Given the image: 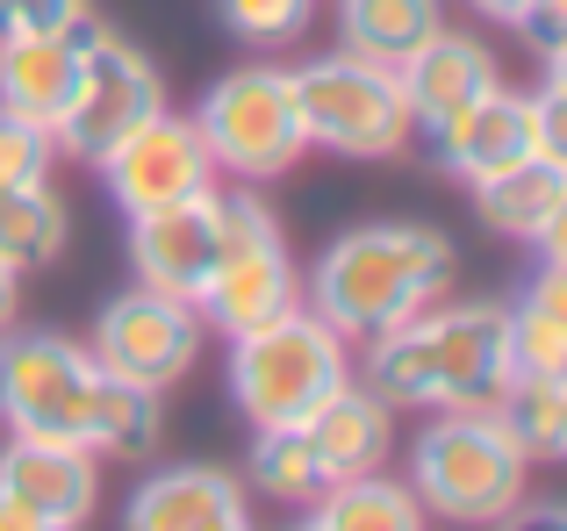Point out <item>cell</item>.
Returning <instances> with one entry per match:
<instances>
[{"label":"cell","instance_id":"23","mask_svg":"<svg viewBox=\"0 0 567 531\" xmlns=\"http://www.w3.org/2000/svg\"><path fill=\"white\" fill-rule=\"evenodd\" d=\"M488 409L525 446V460H567V381L560 374H511Z\"/></svg>","mask_w":567,"mask_h":531},{"label":"cell","instance_id":"3","mask_svg":"<svg viewBox=\"0 0 567 531\" xmlns=\"http://www.w3.org/2000/svg\"><path fill=\"white\" fill-rule=\"evenodd\" d=\"M525 481H532V460L503 431L496 409H439L410 438V489L424 503V518L496 524L525 496Z\"/></svg>","mask_w":567,"mask_h":531},{"label":"cell","instance_id":"15","mask_svg":"<svg viewBox=\"0 0 567 531\" xmlns=\"http://www.w3.org/2000/svg\"><path fill=\"white\" fill-rule=\"evenodd\" d=\"M123 531H259V524H251L245 481L230 467L187 460V467H158L130 489Z\"/></svg>","mask_w":567,"mask_h":531},{"label":"cell","instance_id":"1","mask_svg":"<svg viewBox=\"0 0 567 531\" xmlns=\"http://www.w3.org/2000/svg\"><path fill=\"white\" fill-rule=\"evenodd\" d=\"M511 381V309L431 302L367 337V388L388 409H488Z\"/></svg>","mask_w":567,"mask_h":531},{"label":"cell","instance_id":"30","mask_svg":"<svg viewBox=\"0 0 567 531\" xmlns=\"http://www.w3.org/2000/svg\"><path fill=\"white\" fill-rule=\"evenodd\" d=\"M488 531H567V510H560V503H532V496H517V503L503 510Z\"/></svg>","mask_w":567,"mask_h":531},{"label":"cell","instance_id":"10","mask_svg":"<svg viewBox=\"0 0 567 531\" xmlns=\"http://www.w3.org/2000/svg\"><path fill=\"white\" fill-rule=\"evenodd\" d=\"M560 80H567V72H546L539 94H511V86L482 94L467 115H453V123L431 137L439 166H445V173H460L467 187L496 180V173L525 166V158H560V166H567V137H560Z\"/></svg>","mask_w":567,"mask_h":531},{"label":"cell","instance_id":"9","mask_svg":"<svg viewBox=\"0 0 567 531\" xmlns=\"http://www.w3.org/2000/svg\"><path fill=\"white\" fill-rule=\"evenodd\" d=\"M158 108H166V80H158L152 58H144L130 37H115V29L80 22V80H72V101H65V115H58V129H51L58 152L101 166V158H109L137 123H152Z\"/></svg>","mask_w":567,"mask_h":531},{"label":"cell","instance_id":"20","mask_svg":"<svg viewBox=\"0 0 567 531\" xmlns=\"http://www.w3.org/2000/svg\"><path fill=\"white\" fill-rule=\"evenodd\" d=\"M445 29V0H338V51L395 72Z\"/></svg>","mask_w":567,"mask_h":531},{"label":"cell","instance_id":"2","mask_svg":"<svg viewBox=\"0 0 567 531\" xmlns=\"http://www.w3.org/2000/svg\"><path fill=\"white\" fill-rule=\"evenodd\" d=\"M453 288V238L431 223H360L323 244L309 273V316L338 337H374L410 323Z\"/></svg>","mask_w":567,"mask_h":531},{"label":"cell","instance_id":"29","mask_svg":"<svg viewBox=\"0 0 567 531\" xmlns=\"http://www.w3.org/2000/svg\"><path fill=\"white\" fill-rule=\"evenodd\" d=\"M511 29H525L532 51L546 58V72H567L560 65V37H567V0H525V14H517Z\"/></svg>","mask_w":567,"mask_h":531},{"label":"cell","instance_id":"4","mask_svg":"<svg viewBox=\"0 0 567 531\" xmlns=\"http://www.w3.org/2000/svg\"><path fill=\"white\" fill-rule=\"evenodd\" d=\"M352 381V352L323 316H309L302 302L288 316L259 323V331L230 337V403L251 417V431H280L302 424L317 403H331Z\"/></svg>","mask_w":567,"mask_h":531},{"label":"cell","instance_id":"13","mask_svg":"<svg viewBox=\"0 0 567 531\" xmlns=\"http://www.w3.org/2000/svg\"><path fill=\"white\" fill-rule=\"evenodd\" d=\"M0 496L22 503L29 518L51 531H80L101 503V452L72 446V438H22L0 446Z\"/></svg>","mask_w":567,"mask_h":531},{"label":"cell","instance_id":"19","mask_svg":"<svg viewBox=\"0 0 567 531\" xmlns=\"http://www.w3.org/2000/svg\"><path fill=\"white\" fill-rule=\"evenodd\" d=\"M72 80H80V29H65V37H0V108L58 129Z\"/></svg>","mask_w":567,"mask_h":531},{"label":"cell","instance_id":"27","mask_svg":"<svg viewBox=\"0 0 567 531\" xmlns=\"http://www.w3.org/2000/svg\"><path fill=\"white\" fill-rule=\"evenodd\" d=\"M51 158H58V137L29 115L0 108V187H37L51 180Z\"/></svg>","mask_w":567,"mask_h":531},{"label":"cell","instance_id":"26","mask_svg":"<svg viewBox=\"0 0 567 531\" xmlns=\"http://www.w3.org/2000/svg\"><path fill=\"white\" fill-rule=\"evenodd\" d=\"M223 29H230L237 43H295L309 22H317V0H216Z\"/></svg>","mask_w":567,"mask_h":531},{"label":"cell","instance_id":"31","mask_svg":"<svg viewBox=\"0 0 567 531\" xmlns=\"http://www.w3.org/2000/svg\"><path fill=\"white\" fill-rule=\"evenodd\" d=\"M0 531H51L43 518H29L22 503H8V496H0Z\"/></svg>","mask_w":567,"mask_h":531},{"label":"cell","instance_id":"24","mask_svg":"<svg viewBox=\"0 0 567 531\" xmlns=\"http://www.w3.org/2000/svg\"><path fill=\"white\" fill-rule=\"evenodd\" d=\"M65 252V201L51 195V180L37 187H0V266L29 273Z\"/></svg>","mask_w":567,"mask_h":531},{"label":"cell","instance_id":"33","mask_svg":"<svg viewBox=\"0 0 567 531\" xmlns=\"http://www.w3.org/2000/svg\"><path fill=\"white\" fill-rule=\"evenodd\" d=\"M14 280H22V273H8V266H0V331L14 323Z\"/></svg>","mask_w":567,"mask_h":531},{"label":"cell","instance_id":"21","mask_svg":"<svg viewBox=\"0 0 567 531\" xmlns=\"http://www.w3.org/2000/svg\"><path fill=\"white\" fill-rule=\"evenodd\" d=\"M309 531H431L424 503H416L410 481L395 475H352V481H331V489L309 503Z\"/></svg>","mask_w":567,"mask_h":531},{"label":"cell","instance_id":"22","mask_svg":"<svg viewBox=\"0 0 567 531\" xmlns=\"http://www.w3.org/2000/svg\"><path fill=\"white\" fill-rule=\"evenodd\" d=\"M511 374H567V259H546L511 302Z\"/></svg>","mask_w":567,"mask_h":531},{"label":"cell","instance_id":"14","mask_svg":"<svg viewBox=\"0 0 567 531\" xmlns=\"http://www.w3.org/2000/svg\"><path fill=\"white\" fill-rule=\"evenodd\" d=\"M216 187L173 209L130 216V266H137V288H158L173 302H202L208 273H216Z\"/></svg>","mask_w":567,"mask_h":531},{"label":"cell","instance_id":"28","mask_svg":"<svg viewBox=\"0 0 567 531\" xmlns=\"http://www.w3.org/2000/svg\"><path fill=\"white\" fill-rule=\"evenodd\" d=\"M86 22V0H0V37H65Z\"/></svg>","mask_w":567,"mask_h":531},{"label":"cell","instance_id":"6","mask_svg":"<svg viewBox=\"0 0 567 531\" xmlns=\"http://www.w3.org/2000/svg\"><path fill=\"white\" fill-rule=\"evenodd\" d=\"M216 273L202 288V323L223 337L237 331H259V323L288 316L302 302V280H295V259H288V238H280L274 209H266L251 187H216Z\"/></svg>","mask_w":567,"mask_h":531},{"label":"cell","instance_id":"17","mask_svg":"<svg viewBox=\"0 0 567 531\" xmlns=\"http://www.w3.org/2000/svg\"><path fill=\"white\" fill-rule=\"evenodd\" d=\"M302 438L309 452H317L323 481H352V475H374L388 460V446H395V409L381 403L374 388H367L360 374L346 381V388L331 395V403H317L302 417Z\"/></svg>","mask_w":567,"mask_h":531},{"label":"cell","instance_id":"12","mask_svg":"<svg viewBox=\"0 0 567 531\" xmlns=\"http://www.w3.org/2000/svg\"><path fill=\"white\" fill-rule=\"evenodd\" d=\"M101 180H109V201L123 216H152V209L208 195V187H216V158H208L194 115L158 108L152 123H137L109 158H101Z\"/></svg>","mask_w":567,"mask_h":531},{"label":"cell","instance_id":"11","mask_svg":"<svg viewBox=\"0 0 567 531\" xmlns=\"http://www.w3.org/2000/svg\"><path fill=\"white\" fill-rule=\"evenodd\" d=\"M202 337H208V323H202L194 302H173V294H158V288H130V294H115V302H101L94 345L86 352H94L109 374L166 395L173 381L194 374Z\"/></svg>","mask_w":567,"mask_h":531},{"label":"cell","instance_id":"8","mask_svg":"<svg viewBox=\"0 0 567 531\" xmlns=\"http://www.w3.org/2000/svg\"><path fill=\"white\" fill-rule=\"evenodd\" d=\"M194 129H202L216 173H237V180H280V173L309 152L288 65L223 72V80L202 94V108H194Z\"/></svg>","mask_w":567,"mask_h":531},{"label":"cell","instance_id":"16","mask_svg":"<svg viewBox=\"0 0 567 531\" xmlns=\"http://www.w3.org/2000/svg\"><path fill=\"white\" fill-rule=\"evenodd\" d=\"M395 80H402V101H410V123L424 129V137H439L453 115H467L482 94H496L503 65H496V51H488L482 37L439 29L416 58H402V65H395Z\"/></svg>","mask_w":567,"mask_h":531},{"label":"cell","instance_id":"5","mask_svg":"<svg viewBox=\"0 0 567 531\" xmlns=\"http://www.w3.org/2000/svg\"><path fill=\"white\" fill-rule=\"evenodd\" d=\"M115 374L86 345L58 331H0V417L22 438H72L101 452V417H109Z\"/></svg>","mask_w":567,"mask_h":531},{"label":"cell","instance_id":"7","mask_svg":"<svg viewBox=\"0 0 567 531\" xmlns=\"http://www.w3.org/2000/svg\"><path fill=\"white\" fill-rule=\"evenodd\" d=\"M295 108H302V137L338 158H395L416 137L402 80L352 51L295 65Z\"/></svg>","mask_w":567,"mask_h":531},{"label":"cell","instance_id":"25","mask_svg":"<svg viewBox=\"0 0 567 531\" xmlns=\"http://www.w3.org/2000/svg\"><path fill=\"white\" fill-rule=\"evenodd\" d=\"M245 481H251V496H274V503H317V496L331 489L317 452H309V438H302V424H280V431L251 438Z\"/></svg>","mask_w":567,"mask_h":531},{"label":"cell","instance_id":"32","mask_svg":"<svg viewBox=\"0 0 567 531\" xmlns=\"http://www.w3.org/2000/svg\"><path fill=\"white\" fill-rule=\"evenodd\" d=\"M474 14H488V22H517L525 14V0H467Z\"/></svg>","mask_w":567,"mask_h":531},{"label":"cell","instance_id":"18","mask_svg":"<svg viewBox=\"0 0 567 531\" xmlns=\"http://www.w3.org/2000/svg\"><path fill=\"white\" fill-rule=\"evenodd\" d=\"M474 209H482L488 230L517 244H539L546 259H560V230H567V166L560 158H525V166L496 173V180L474 187Z\"/></svg>","mask_w":567,"mask_h":531}]
</instances>
